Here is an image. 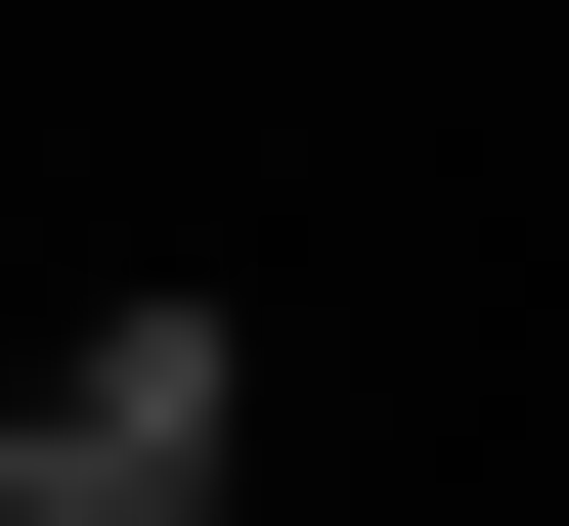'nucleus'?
I'll return each instance as SVG.
<instances>
[{
  "label": "nucleus",
  "mask_w": 569,
  "mask_h": 526,
  "mask_svg": "<svg viewBox=\"0 0 569 526\" xmlns=\"http://www.w3.org/2000/svg\"><path fill=\"white\" fill-rule=\"evenodd\" d=\"M219 439H263V351H219V307H88V351L0 395V526H219Z\"/></svg>",
  "instance_id": "obj_1"
}]
</instances>
